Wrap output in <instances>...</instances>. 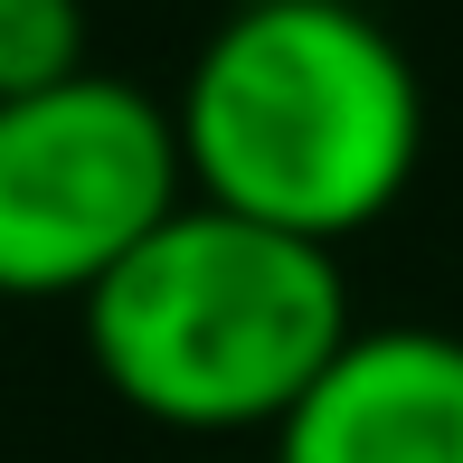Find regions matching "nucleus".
Masks as SVG:
<instances>
[{"label": "nucleus", "instance_id": "2", "mask_svg": "<svg viewBox=\"0 0 463 463\" xmlns=\"http://www.w3.org/2000/svg\"><path fill=\"white\" fill-rule=\"evenodd\" d=\"M350 331L360 322L331 246L275 237L208 199H180L86 293V350L104 388L180 435L284 426Z\"/></svg>", "mask_w": 463, "mask_h": 463}, {"label": "nucleus", "instance_id": "3", "mask_svg": "<svg viewBox=\"0 0 463 463\" xmlns=\"http://www.w3.org/2000/svg\"><path fill=\"white\" fill-rule=\"evenodd\" d=\"M189 199L171 104L123 76H67L0 104V293L86 303V293Z\"/></svg>", "mask_w": 463, "mask_h": 463}, {"label": "nucleus", "instance_id": "1", "mask_svg": "<svg viewBox=\"0 0 463 463\" xmlns=\"http://www.w3.org/2000/svg\"><path fill=\"white\" fill-rule=\"evenodd\" d=\"M171 133L208 208L341 246L407 199L426 152V86L407 48L350 0H246L199 48Z\"/></svg>", "mask_w": 463, "mask_h": 463}, {"label": "nucleus", "instance_id": "4", "mask_svg": "<svg viewBox=\"0 0 463 463\" xmlns=\"http://www.w3.org/2000/svg\"><path fill=\"white\" fill-rule=\"evenodd\" d=\"M275 463H463V341L435 322L350 331L275 426Z\"/></svg>", "mask_w": 463, "mask_h": 463}, {"label": "nucleus", "instance_id": "5", "mask_svg": "<svg viewBox=\"0 0 463 463\" xmlns=\"http://www.w3.org/2000/svg\"><path fill=\"white\" fill-rule=\"evenodd\" d=\"M86 76V0H0V104Z\"/></svg>", "mask_w": 463, "mask_h": 463}]
</instances>
